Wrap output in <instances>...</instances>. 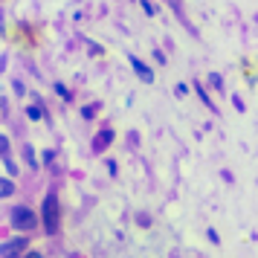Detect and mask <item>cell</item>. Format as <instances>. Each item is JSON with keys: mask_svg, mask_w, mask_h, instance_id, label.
<instances>
[{"mask_svg": "<svg viewBox=\"0 0 258 258\" xmlns=\"http://www.w3.org/2000/svg\"><path fill=\"white\" fill-rule=\"evenodd\" d=\"M41 223H44L47 235L58 232V226H61V206H58V195H55V191H49L47 198H44V206H41Z\"/></svg>", "mask_w": 258, "mask_h": 258, "instance_id": "6da1fadb", "label": "cell"}, {"mask_svg": "<svg viewBox=\"0 0 258 258\" xmlns=\"http://www.w3.org/2000/svg\"><path fill=\"white\" fill-rule=\"evenodd\" d=\"M12 223H15V229L29 232V229H35L38 226V215L32 209H26V206H15L12 209Z\"/></svg>", "mask_w": 258, "mask_h": 258, "instance_id": "7a4b0ae2", "label": "cell"}, {"mask_svg": "<svg viewBox=\"0 0 258 258\" xmlns=\"http://www.w3.org/2000/svg\"><path fill=\"white\" fill-rule=\"evenodd\" d=\"M26 249V238H18V241H6V244L0 246V255L12 258V255H21Z\"/></svg>", "mask_w": 258, "mask_h": 258, "instance_id": "3957f363", "label": "cell"}, {"mask_svg": "<svg viewBox=\"0 0 258 258\" xmlns=\"http://www.w3.org/2000/svg\"><path fill=\"white\" fill-rule=\"evenodd\" d=\"M131 67H134V73H137V76H140L145 84H154V73L148 70V67H145V64L137 58V55H131Z\"/></svg>", "mask_w": 258, "mask_h": 258, "instance_id": "277c9868", "label": "cell"}, {"mask_svg": "<svg viewBox=\"0 0 258 258\" xmlns=\"http://www.w3.org/2000/svg\"><path fill=\"white\" fill-rule=\"evenodd\" d=\"M110 140H113V131H102L99 137L93 140V151L99 154V151H105L107 145H110Z\"/></svg>", "mask_w": 258, "mask_h": 258, "instance_id": "5b68a950", "label": "cell"}, {"mask_svg": "<svg viewBox=\"0 0 258 258\" xmlns=\"http://www.w3.org/2000/svg\"><path fill=\"white\" fill-rule=\"evenodd\" d=\"M15 191V183L12 180H6V177H0V198H9Z\"/></svg>", "mask_w": 258, "mask_h": 258, "instance_id": "8992f818", "label": "cell"}, {"mask_svg": "<svg viewBox=\"0 0 258 258\" xmlns=\"http://www.w3.org/2000/svg\"><path fill=\"white\" fill-rule=\"evenodd\" d=\"M24 154H26V163H29V168H38V160H35V151H32V148H29V145H26V148H24Z\"/></svg>", "mask_w": 258, "mask_h": 258, "instance_id": "52a82bcc", "label": "cell"}, {"mask_svg": "<svg viewBox=\"0 0 258 258\" xmlns=\"http://www.w3.org/2000/svg\"><path fill=\"white\" fill-rule=\"evenodd\" d=\"M195 87H198V84H195ZM198 93H200V99H203V105L209 107V110H218V107L212 105V99H209V93H206V90H203V87H198Z\"/></svg>", "mask_w": 258, "mask_h": 258, "instance_id": "ba28073f", "label": "cell"}, {"mask_svg": "<svg viewBox=\"0 0 258 258\" xmlns=\"http://www.w3.org/2000/svg\"><path fill=\"white\" fill-rule=\"evenodd\" d=\"M140 6L145 9V15H148V18H154V15H157V9H154V3H151V0H140Z\"/></svg>", "mask_w": 258, "mask_h": 258, "instance_id": "9c48e42d", "label": "cell"}, {"mask_svg": "<svg viewBox=\"0 0 258 258\" xmlns=\"http://www.w3.org/2000/svg\"><path fill=\"white\" fill-rule=\"evenodd\" d=\"M209 82H212V87H215V90H223V87H221V76H218V73H209Z\"/></svg>", "mask_w": 258, "mask_h": 258, "instance_id": "30bf717a", "label": "cell"}, {"mask_svg": "<svg viewBox=\"0 0 258 258\" xmlns=\"http://www.w3.org/2000/svg\"><path fill=\"white\" fill-rule=\"evenodd\" d=\"M6 154H9V140L0 134V157H6Z\"/></svg>", "mask_w": 258, "mask_h": 258, "instance_id": "8fae6325", "label": "cell"}, {"mask_svg": "<svg viewBox=\"0 0 258 258\" xmlns=\"http://www.w3.org/2000/svg\"><path fill=\"white\" fill-rule=\"evenodd\" d=\"M26 116H29V119H41V107H35V105L26 107Z\"/></svg>", "mask_w": 258, "mask_h": 258, "instance_id": "7c38bea8", "label": "cell"}, {"mask_svg": "<svg viewBox=\"0 0 258 258\" xmlns=\"http://www.w3.org/2000/svg\"><path fill=\"white\" fill-rule=\"evenodd\" d=\"M55 93H58V96H64V99H70V90H67L64 84H55Z\"/></svg>", "mask_w": 258, "mask_h": 258, "instance_id": "4fadbf2b", "label": "cell"}]
</instances>
